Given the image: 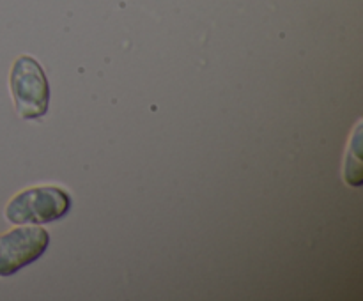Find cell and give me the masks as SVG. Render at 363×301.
<instances>
[{
  "label": "cell",
  "instance_id": "7a4b0ae2",
  "mask_svg": "<svg viewBox=\"0 0 363 301\" xmlns=\"http://www.w3.org/2000/svg\"><path fill=\"white\" fill-rule=\"evenodd\" d=\"M14 108L21 119H39L48 112L50 85L41 64L23 55L14 60L9 74Z\"/></svg>",
  "mask_w": 363,
  "mask_h": 301
},
{
  "label": "cell",
  "instance_id": "277c9868",
  "mask_svg": "<svg viewBox=\"0 0 363 301\" xmlns=\"http://www.w3.org/2000/svg\"><path fill=\"white\" fill-rule=\"evenodd\" d=\"M351 152H354V158H360V124H358V126H357V133H354L353 145H351ZM351 166H354V174H357L358 179L362 181V161H360V159H357V161L353 163L351 156H347L346 172L351 169Z\"/></svg>",
  "mask_w": 363,
  "mask_h": 301
},
{
  "label": "cell",
  "instance_id": "3957f363",
  "mask_svg": "<svg viewBox=\"0 0 363 301\" xmlns=\"http://www.w3.org/2000/svg\"><path fill=\"white\" fill-rule=\"evenodd\" d=\"M50 244V234L39 225L18 227L0 236V278L13 276L38 261Z\"/></svg>",
  "mask_w": 363,
  "mask_h": 301
},
{
  "label": "cell",
  "instance_id": "6da1fadb",
  "mask_svg": "<svg viewBox=\"0 0 363 301\" xmlns=\"http://www.w3.org/2000/svg\"><path fill=\"white\" fill-rule=\"evenodd\" d=\"M71 209V197L59 186H35L14 195L6 205L7 222L14 225H43L66 216Z\"/></svg>",
  "mask_w": 363,
  "mask_h": 301
}]
</instances>
